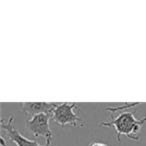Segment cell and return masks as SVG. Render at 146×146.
I'll list each match as a JSON object with an SVG mask.
<instances>
[{"instance_id": "5", "label": "cell", "mask_w": 146, "mask_h": 146, "mask_svg": "<svg viewBox=\"0 0 146 146\" xmlns=\"http://www.w3.org/2000/svg\"><path fill=\"white\" fill-rule=\"evenodd\" d=\"M59 103L55 102H24L21 103L25 116H33L38 114H48L52 116Z\"/></svg>"}, {"instance_id": "1", "label": "cell", "mask_w": 146, "mask_h": 146, "mask_svg": "<svg viewBox=\"0 0 146 146\" xmlns=\"http://www.w3.org/2000/svg\"><path fill=\"white\" fill-rule=\"evenodd\" d=\"M146 123V116L141 120L135 118L132 112H123L116 118H112L109 121H104L100 123V126L105 127H114L115 129V138L120 143V136L125 135L132 140H139V132L141 126Z\"/></svg>"}, {"instance_id": "6", "label": "cell", "mask_w": 146, "mask_h": 146, "mask_svg": "<svg viewBox=\"0 0 146 146\" xmlns=\"http://www.w3.org/2000/svg\"><path fill=\"white\" fill-rule=\"evenodd\" d=\"M90 146H108V145H106V144H104V143H101V142H94V143H92Z\"/></svg>"}, {"instance_id": "2", "label": "cell", "mask_w": 146, "mask_h": 146, "mask_svg": "<svg viewBox=\"0 0 146 146\" xmlns=\"http://www.w3.org/2000/svg\"><path fill=\"white\" fill-rule=\"evenodd\" d=\"M78 103L76 102H62L59 103L52 114V119L55 123L60 126H72V127H82L86 123L78 116L76 109Z\"/></svg>"}, {"instance_id": "3", "label": "cell", "mask_w": 146, "mask_h": 146, "mask_svg": "<svg viewBox=\"0 0 146 146\" xmlns=\"http://www.w3.org/2000/svg\"><path fill=\"white\" fill-rule=\"evenodd\" d=\"M51 117L52 116L48 114H38L25 121L26 129L30 133H32L34 137H38V136L44 137L46 141L45 145L48 146H52L51 141L53 138V133L49 127V120Z\"/></svg>"}, {"instance_id": "4", "label": "cell", "mask_w": 146, "mask_h": 146, "mask_svg": "<svg viewBox=\"0 0 146 146\" xmlns=\"http://www.w3.org/2000/svg\"><path fill=\"white\" fill-rule=\"evenodd\" d=\"M0 125H1V128L3 130L6 131L7 137L9 138V140L14 142L17 146H48L41 145L35 140L27 139L26 137H24L14 126V118H13V116H10L8 120H1Z\"/></svg>"}]
</instances>
